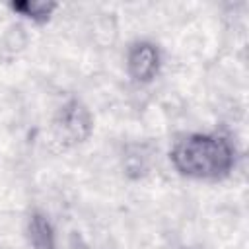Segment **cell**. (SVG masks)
I'll use <instances>...</instances> for the list:
<instances>
[{
  "instance_id": "cell-3",
  "label": "cell",
  "mask_w": 249,
  "mask_h": 249,
  "mask_svg": "<svg viewBox=\"0 0 249 249\" xmlns=\"http://www.w3.org/2000/svg\"><path fill=\"white\" fill-rule=\"evenodd\" d=\"M126 72L136 84H150L161 68L160 47L148 39H136L128 45L124 56Z\"/></svg>"
},
{
  "instance_id": "cell-4",
  "label": "cell",
  "mask_w": 249,
  "mask_h": 249,
  "mask_svg": "<svg viewBox=\"0 0 249 249\" xmlns=\"http://www.w3.org/2000/svg\"><path fill=\"white\" fill-rule=\"evenodd\" d=\"M25 235L31 249H56V231L49 216L41 210H33L25 222Z\"/></svg>"
},
{
  "instance_id": "cell-2",
  "label": "cell",
  "mask_w": 249,
  "mask_h": 249,
  "mask_svg": "<svg viewBox=\"0 0 249 249\" xmlns=\"http://www.w3.org/2000/svg\"><path fill=\"white\" fill-rule=\"evenodd\" d=\"M54 138L64 146L84 144L93 132V115L80 97L66 99L53 119Z\"/></svg>"
},
{
  "instance_id": "cell-5",
  "label": "cell",
  "mask_w": 249,
  "mask_h": 249,
  "mask_svg": "<svg viewBox=\"0 0 249 249\" xmlns=\"http://www.w3.org/2000/svg\"><path fill=\"white\" fill-rule=\"evenodd\" d=\"M8 8L31 23H47L56 12L58 4L53 0H14L8 4Z\"/></svg>"
},
{
  "instance_id": "cell-1",
  "label": "cell",
  "mask_w": 249,
  "mask_h": 249,
  "mask_svg": "<svg viewBox=\"0 0 249 249\" xmlns=\"http://www.w3.org/2000/svg\"><path fill=\"white\" fill-rule=\"evenodd\" d=\"M169 161L183 177L196 181H220L233 171L237 152L231 140L224 134L189 132L173 142Z\"/></svg>"
}]
</instances>
